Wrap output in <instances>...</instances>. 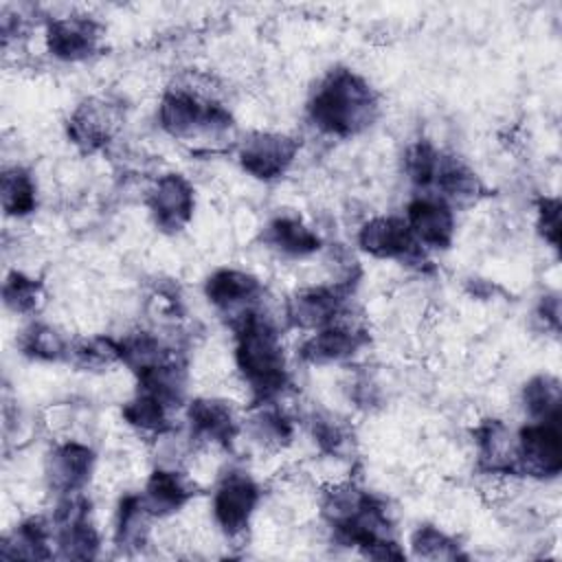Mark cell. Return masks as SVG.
Segmentation results:
<instances>
[{
    "instance_id": "obj_26",
    "label": "cell",
    "mask_w": 562,
    "mask_h": 562,
    "mask_svg": "<svg viewBox=\"0 0 562 562\" xmlns=\"http://www.w3.org/2000/svg\"><path fill=\"white\" fill-rule=\"evenodd\" d=\"M176 413L178 411L167 406L156 395L138 391V389L121 408L123 422L132 430H136L143 437H149V439H160V437L171 435L176 430V424H173Z\"/></svg>"
},
{
    "instance_id": "obj_22",
    "label": "cell",
    "mask_w": 562,
    "mask_h": 562,
    "mask_svg": "<svg viewBox=\"0 0 562 562\" xmlns=\"http://www.w3.org/2000/svg\"><path fill=\"white\" fill-rule=\"evenodd\" d=\"M263 246L288 261L310 259L323 248V239L301 215L281 213L266 222L261 228Z\"/></svg>"
},
{
    "instance_id": "obj_35",
    "label": "cell",
    "mask_w": 562,
    "mask_h": 562,
    "mask_svg": "<svg viewBox=\"0 0 562 562\" xmlns=\"http://www.w3.org/2000/svg\"><path fill=\"white\" fill-rule=\"evenodd\" d=\"M536 228L540 237L558 248L560 244V200L558 198H540L536 204Z\"/></svg>"
},
{
    "instance_id": "obj_6",
    "label": "cell",
    "mask_w": 562,
    "mask_h": 562,
    "mask_svg": "<svg viewBox=\"0 0 562 562\" xmlns=\"http://www.w3.org/2000/svg\"><path fill=\"white\" fill-rule=\"evenodd\" d=\"M261 496V485L248 470L231 468L217 479L211 494V516L226 540L246 536Z\"/></svg>"
},
{
    "instance_id": "obj_33",
    "label": "cell",
    "mask_w": 562,
    "mask_h": 562,
    "mask_svg": "<svg viewBox=\"0 0 562 562\" xmlns=\"http://www.w3.org/2000/svg\"><path fill=\"white\" fill-rule=\"evenodd\" d=\"M439 158H441V149L428 138H417L406 145L402 156V169H404V178L415 189V193L430 191Z\"/></svg>"
},
{
    "instance_id": "obj_21",
    "label": "cell",
    "mask_w": 562,
    "mask_h": 562,
    "mask_svg": "<svg viewBox=\"0 0 562 562\" xmlns=\"http://www.w3.org/2000/svg\"><path fill=\"white\" fill-rule=\"evenodd\" d=\"M428 193L441 198L457 211L479 204L487 195V189L481 176L463 158L441 151L432 187Z\"/></svg>"
},
{
    "instance_id": "obj_23",
    "label": "cell",
    "mask_w": 562,
    "mask_h": 562,
    "mask_svg": "<svg viewBox=\"0 0 562 562\" xmlns=\"http://www.w3.org/2000/svg\"><path fill=\"white\" fill-rule=\"evenodd\" d=\"M4 560H50L55 558V531L50 516H26L0 540Z\"/></svg>"
},
{
    "instance_id": "obj_11",
    "label": "cell",
    "mask_w": 562,
    "mask_h": 562,
    "mask_svg": "<svg viewBox=\"0 0 562 562\" xmlns=\"http://www.w3.org/2000/svg\"><path fill=\"white\" fill-rule=\"evenodd\" d=\"M235 154L244 173L259 182H274L294 165L299 140L285 132L252 130L235 143Z\"/></svg>"
},
{
    "instance_id": "obj_13",
    "label": "cell",
    "mask_w": 562,
    "mask_h": 562,
    "mask_svg": "<svg viewBox=\"0 0 562 562\" xmlns=\"http://www.w3.org/2000/svg\"><path fill=\"white\" fill-rule=\"evenodd\" d=\"M209 305L226 318L228 327L248 312L266 305V288L259 277L241 268H217L204 279Z\"/></svg>"
},
{
    "instance_id": "obj_19",
    "label": "cell",
    "mask_w": 562,
    "mask_h": 562,
    "mask_svg": "<svg viewBox=\"0 0 562 562\" xmlns=\"http://www.w3.org/2000/svg\"><path fill=\"white\" fill-rule=\"evenodd\" d=\"M474 457L481 474L516 476V430L503 419L490 417L472 428Z\"/></svg>"
},
{
    "instance_id": "obj_31",
    "label": "cell",
    "mask_w": 562,
    "mask_h": 562,
    "mask_svg": "<svg viewBox=\"0 0 562 562\" xmlns=\"http://www.w3.org/2000/svg\"><path fill=\"white\" fill-rule=\"evenodd\" d=\"M68 362L79 371H90V373L108 371L110 367L121 364L119 338H112L105 334L72 338Z\"/></svg>"
},
{
    "instance_id": "obj_17",
    "label": "cell",
    "mask_w": 562,
    "mask_h": 562,
    "mask_svg": "<svg viewBox=\"0 0 562 562\" xmlns=\"http://www.w3.org/2000/svg\"><path fill=\"white\" fill-rule=\"evenodd\" d=\"M119 110L108 99H81L66 121V136L81 154L103 151L119 130Z\"/></svg>"
},
{
    "instance_id": "obj_9",
    "label": "cell",
    "mask_w": 562,
    "mask_h": 562,
    "mask_svg": "<svg viewBox=\"0 0 562 562\" xmlns=\"http://www.w3.org/2000/svg\"><path fill=\"white\" fill-rule=\"evenodd\" d=\"M44 46L61 64L90 61L105 46V26L86 13L53 15L44 22Z\"/></svg>"
},
{
    "instance_id": "obj_34",
    "label": "cell",
    "mask_w": 562,
    "mask_h": 562,
    "mask_svg": "<svg viewBox=\"0 0 562 562\" xmlns=\"http://www.w3.org/2000/svg\"><path fill=\"white\" fill-rule=\"evenodd\" d=\"M411 553L424 560H461L465 558L461 544L450 533L435 525H419L408 538Z\"/></svg>"
},
{
    "instance_id": "obj_24",
    "label": "cell",
    "mask_w": 562,
    "mask_h": 562,
    "mask_svg": "<svg viewBox=\"0 0 562 562\" xmlns=\"http://www.w3.org/2000/svg\"><path fill=\"white\" fill-rule=\"evenodd\" d=\"M241 435L250 437L263 450H283L294 439V419L279 402L255 404L244 417Z\"/></svg>"
},
{
    "instance_id": "obj_18",
    "label": "cell",
    "mask_w": 562,
    "mask_h": 562,
    "mask_svg": "<svg viewBox=\"0 0 562 562\" xmlns=\"http://www.w3.org/2000/svg\"><path fill=\"white\" fill-rule=\"evenodd\" d=\"M415 239L428 250H448L457 235L454 209L432 193H413L402 215Z\"/></svg>"
},
{
    "instance_id": "obj_36",
    "label": "cell",
    "mask_w": 562,
    "mask_h": 562,
    "mask_svg": "<svg viewBox=\"0 0 562 562\" xmlns=\"http://www.w3.org/2000/svg\"><path fill=\"white\" fill-rule=\"evenodd\" d=\"M536 318L544 323V329H551V331L560 329V301H558L555 294L540 299V305L536 310Z\"/></svg>"
},
{
    "instance_id": "obj_1",
    "label": "cell",
    "mask_w": 562,
    "mask_h": 562,
    "mask_svg": "<svg viewBox=\"0 0 562 562\" xmlns=\"http://www.w3.org/2000/svg\"><path fill=\"white\" fill-rule=\"evenodd\" d=\"M321 516L334 542L342 547L356 549L373 560L406 558L389 503L351 481L334 483L323 492Z\"/></svg>"
},
{
    "instance_id": "obj_7",
    "label": "cell",
    "mask_w": 562,
    "mask_h": 562,
    "mask_svg": "<svg viewBox=\"0 0 562 562\" xmlns=\"http://www.w3.org/2000/svg\"><path fill=\"white\" fill-rule=\"evenodd\" d=\"M351 312V281L303 285L283 305V323L290 329L316 331Z\"/></svg>"
},
{
    "instance_id": "obj_5",
    "label": "cell",
    "mask_w": 562,
    "mask_h": 562,
    "mask_svg": "<svg viewBox=\"0 0 562 562\" xmlns=\"http://www.w3.org/2000/svg\"><path fill=\"white\" fill-rule=\"evenodd\" d=\"M358 248L382 261H395L413 270H428L430 252L415 239L402 215H373L364 220L356 233Z\"/></svg>"
},
{
    "instance_id": "obj_30",
    "label": "cell",
    "mask_w": 562,
    "mask_h": 562,
    "mask_svg": "<svg viewBox=\"0 0 562 562\" xmlns=\"http://www.w3.org/2000/svg\"><path fill=\"white\" fill-rule=\"evenodd\" d=\"M307 428L318 450L334 459H345L353 448L351 424L331 411H312L307 415Z\"/></svg>"
},
{
    "instance_id": "obj_16",
    "label": "cell",
    "mask_w": 562,
    "mask_h": 562,
    "mask_svg": "<svg viewBox=\"0 0 562 562\" xmlns=\"http://www.w3.org/2000/svg\"><path fill=\"white\" fill-rule=\"evenodd\" d=\"M97 465V452L79 439H61L44 457V481L50 494L86 492Z\"/></svg>"
},
{
    "instance_id": "obj_2",
    "label": "cell",
    "mask_w": 562,
    "mask_h": 562,
    "mask_svg": "<svg viewBox=\"0 0 562 562\" xmlns=\"http://www.w3.org/2000/svg\"><path fill=\"white\" fill-rule=\"evenodd\" d=\"M231 329L235 338V369L248 389L250 406L279 402L290 386L281 323L261 305L235 321Z\"/></svg>"
},
{
    "instance_id": "obj_10",
    "label": "cell",
    "mask_w": 562,
    "mask_h": 562,
    "mask_svg": "<svg viewBox=\"0 0 562 562\" xmlns=\"http://www.w3.org/2000/svg\"><path fill=\"white\" fill-rule=\"evenodd\" d=\"M187 439L195 448H231L244 430V415L233 402L213 395L191 397L184 406Z\"/></svg>"
},
{
    "instance_id": "obj_8",
    "label": "cell",
    "mask_w": 562,
    "mask_h": 562,
    "mask_svg": "<svg viewBox=\"0 0 562 562\" xmlns=\"http://www.w3.org/2000/svg\"><path fill=\"white\" fill-rule=\"evenodd\" d=\"M55 531V558L94 560L101 549V533L92 520V505L86 492L57 496L48 514Z\"/></svg>"
},
{
    "instance_id": "obj_15",
    "label": "cell",
    "mask_w": 562,
    "mask_h": 562,
    "mask_svg": "<svg viewBox=\"0 0 562 562\" xmlns=\"http://www.w3.org/2000/svg\"><path fill=\"white\" fill-rule=\"evenodd\" d=\"M369 345L367 329L349 314L327 327L310 331L296 347L301 362L312 367H331L353 360Z\"/></svg>"
},
{
    "instance_id": "obj_3",
    "label": "cell",
    "mask_w": 562,
    "mask_h": 562,
    "mask_svg": "<svg viewBox=\"0 0 562 562\" xmlns=\"http://www.w3.org/2000/svg\"><path fill=\"white\" fill-rule=\"evenodd\" d=\"M380 92L353 68L336 66L312 88L305 116L307 123L327 138L347 140L367 132L380 116Z\"/></svg>"
},
{
    "instance_id": "obj_14",
    "label": "cell",
    "mask_w": 562,
    "mask_h": 562,
    "mask_svg": "<svg viewBox=\"0 0 562 562\" xmlns=\"http://www.w3.org/2000/svg\"><path fill=\"white\" fill-rule=\"evenodd\" d=\"M145 206L160 233L176 235L193 220L195 187L184 173L165 171L145 191Z\"/></svg>"
},
{
    "instance_id": "obj_27",
    "label": "cell",
    "mask_w": 562,
    "mask_h": 562,
    "mask_svg": "<svg viewBox=\"0 0 562 562\" xmlns=\"http://www.w3.org/2000/svg\"><path fill=\"white\" fill-rule=\"evenodd\" d=\"M70 342L72 338L46 321L26 323L15 340L20 353L33 362H68Z\"/></svg>"
},
{
    "instance_id": "obj_32",
    "label": "cell",
    "mask_w": 562,
    "mask_h": 562,
    "mask_svg": "<svg viewBox=\"0 0 562 562\" xmlns=\"http://www.w3.org/2000/svg\"><path fill=\"white\" fill-rule=\"evenodd\" d=\"M46 301L44 283L22 270H9L2 281V303L18 316H35Z\"/></svg>"
},
{
    "instance_id": "obj_12",
    "label": "cell",
    "mask_w": 562,
    "mask_h": 562,
    "mask_svg": "<svg viewBox=\"0 0 562 562\" xmlns=\"http://www.w3.org/2000/svg\"><path fill=\"white\" fill-rule=\"evenodd\" d=\"M562 470L560 422H525L516 430V476L558 479Z\"/></svg>"
},
{
    "instance_id": "obj_20",
    "label": "cell",
    "mask_w": 562,
    "mask_h": 562,
    "mask_svg": "<svg viewBox=\"0 0 562 562\" xmlns=\"http://www.w3.org/2000/svg\"><path fill=\"white\" fill-rule=\"evenodd\" d=\"M195 494V481L184 470L169 463H158L140 490V496L156 520L178 514Z\"/></svg>"
},
{
    "instance_id": "obj_25",
    "label": "cell",
    "mask_w": 562,
    "mask_h": 562,
    "mask_svg": "<svg viewBox=\"0 0 562 562\" xmlns=\"http://www.w3.org/2000/svg\"><path fill=\"white\" fill-rule=\"evenodd\" d=\"M154 516L147 509L140 492L121 496L114 514V547L123 553H136L149 544Z\"/></svg>"
},
{
    "instance_id": "obj_29",
    "label": "cell",
    "mask_w": 562,
    "mask_h": 562,
    "mask_svg": "<svg viewBox=\"0 0 562 562\" xmlns=\"http://www.w3.org/2000/svg\"><path fill=\"white\" fill-rule=\"evenodd\" d=\"M520 404L529 422H560V380L551 373L529 378L520 389Z\"/></svg>"
},
{
    "instance_id": "obj_28",
    "label": "cell",
    "mask_w": 562,
    "mask_h": 562,
    "mask_svg": "<svg viewBox=\"0 0 562 562\" xmlns=\"http://www.w3.org/2000/svg\"><path fill=\"white\" fill-rule=\"evenodd\" d=\"M37 180L24 165H9L0 176V204L9 220H24L37 211Z\"/></svg>"
},
{
    "instance_id": "obj_4",
    "label": "cell",
    "mask_w": 562,
    "mask_h": 562,
    "mask_svg": "<svg viewBox=\"0 0 562 562\" xmlns=\"http://www.w3.org/2000/svg\"><path fill=\"white\" fill-rule=\"evenodd\" d=\"M158 127L182 143H224L233 138L235 119L231 110L202 88L189 81L167 86L156 108Z\"/></svg>"
}]
</instances>
